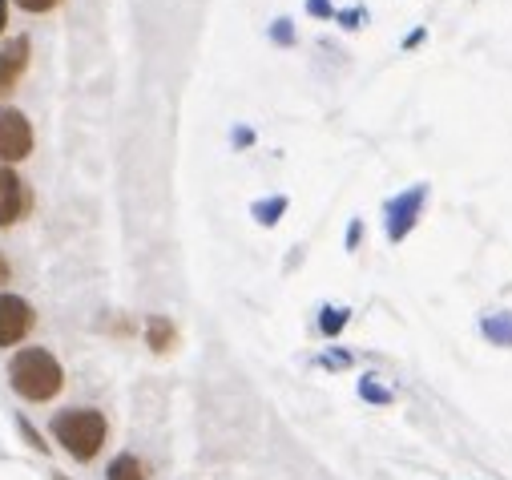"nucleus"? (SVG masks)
<instances>
[{
  "label": "nucleus",
  "mask_w": 512,
  "mask_h": 480,
  "mask_svg": "<svg viewBox=\"0 0 512 480\" xmlns=\"http://www.w3.org/2000/svg\"><path fill=\"white\" fill-rule=\"evenodd\" d=\"M9 388L25 404H53L65 388V368L49 347H21L9 359Z\"/></svg>",
  "instance_id": "f257e3e1"
},
{
  "label": "nucleus",
  "mask_w": 512,
  "mask_h": 480,
  "mask_svg": "<svg viewBox=\"0 0 512 480\" xmlns=\"http://www.w3.org/2000/svg\"><path fill=\"white\" fill-rule=\"evenodd\" d=\"M49 436L77 460V464H89L101 456L105 440H109V420L101 408H65V412H53L49 420Z\"/></svg>",
  "instance_id": "f03ea898"
},
{
  "label": "nucleus",
  "mask_w": 512,
  "mask_h": 480,
  "mask_svg": "<svg viewBox=\"0 0 512 480\" xmlns=\"http://www.w3.org/2000/svg\"><path fill=\"white\" fill-rule=\"evenodd\" d=\"M37 146V134H33V122L13 109V105H0V166H17L33 154Z\"/></svg>",
  "instance_id": "7ed1b4c3"
},
{
  "label": "nucleus",
  "mask_w": 512,
  "mask_h": 480,
  "mask_svg": "<svg viewBox=\"0 0 512 480\" xmlns=\"http://www.w3.org/2000/svg\"><path fill=\"white\" fill-rule=\"evenodd\" d=\"M29 214H33V190H29V182L13 166H0V230L25 222Z\"/></svg>",
  "instance_id": "20e7f679"
},
{
  "label": "nucleus",
  "mask_w": 512,
  "mask_h": 480,
  "mask_svg": "<svg viewBox=\"0 0 512 480\" xmlns=\"http://www.w3.org/2000/svg\"><path fill=\"white\" fill-rule=\"evenodd\" d=\"M37 327V311L29 299L0 291V347H17L29 339V331Z\"/></svg>",
  "instance_id": "39448f33"
},
{
  "label": "nucleus",
  "mask_w": 512,
  "mask_h": 480,
  "mask_svg": "<svg viewBox=\"0 0 512 480\" xmlns=\"http://www.w3.org/2000/svg\"><path fill=\"white\" fill-rule=\"evenodd\" d=\"M424 198H428V190L416 186L412 194H400L396 202H388V238L392 243H404V234L416 226V218L424 210Z\"/></svg>",
  "instance_id": "423d86ee"
},
{
  "label": "nucleus",
  "mask_w": 512,
  "mask_h": 480,
  "mask_svg": "<svg viewBox=\"0 0 512 480\" xmlns=\"http://www.w3.org/2000/svg\"><path fill=\"white\" fill-rule=\"evenodd\" d=\"M29 37H13V41H5L0 45V97H9L13 89H17V81L25 77V69H29Z\"/></svg>",
  "instance_id": "0eeeda50"
},
{
  "label": "nucleus",
  "mask_w": 512,
  "mask_h": 480,
  "mask_svg": "<svg viewBox=\"0 0 512 480\" xmlns=\"http://www.w3.org/2000/svg\"><path fill=\"white\" fill-rule=\"evenodd\" d=\"M146 343H150L158 355L174 351V347H178V327H174V319H166V315H150V319H146Z\"/></svg>",
  "instance_id": "6e6552de"
},
{
  "label": "nucleus",
  "mask_w": 512,
  "mask_h": 480,
  "mask_svg": "<svg viewBox=\"0 0 512 480\" xmlns=\"http://www.w3.org/2000/svg\"><path fill=\"white\" fill-rule=\"evenodd\" d=\"M105 480H150V468L134 452H117L105 468Z\"/></svg>",
  "instance_id": "1a4fd4ad"
},
{
  "label": "nucleus",
  "mask_w": 512,
  "mask_h": 480,
  "mask_svg": "<svg viewBox=\"0 0 512 480\" xmlns=\"http://www.w3.org/2000/svg\"><path fill=\"white\" fill-rule=\"evenodd\" d=\"M484 339H492L496 347H512V311H500V315H488L480 323Z\"/></svg>",
  "instance_id": "9d476101"
},
{
  "label": "nucleus",
  "mask_w": 512,
  "mask_h": 480,
  "mask_svg": "<svg viewBox=\"0 0 512 480\" xmlns=\"http://www.w3.org/2000/svg\"><path fill=\"white\" fill-rule=\"evenodd\" d=\"M347 319H351L347 307H323V311H319V331H323L327 339H335V335L347 327Z\"/></svg>",
  "instance_id": "9b49d317"
},
{
  "label": "nucleus",
  "mask_w": 512,
  "mask_h": 480,
  "mask_svg": "<svg viewBox=\"0 0 512 480\" xmlns=\"http://www.w3.org/2000/svg\"><path fill=\"white\" fill-rule=\"evenodd\" d=\"M283 214H287V198H267V202H254V218H259L263 226H275Z\"/></svg>",
  "instance_id": "f8f14e48"
},
{
  "label": "nucleus",
  "mask_w": 512,
  "mask_h": 480,
  "mask_svg": "<svg viewBox=\"0 0 512 480\" xmlns=\"http://www.w3.org/2000/svg\"><path fill=\"white\" fill-rule=\"evenodd\" d=\"M17 432L25 436V444H29V448H33L37 456H49V452H53V448L45 444V436H41V432L33 428V420H29V416H17Z\"/></svg>",
  "instance_id": "ddd939ff"
},
{
  "label": "nucleus",
  "mask_w": 512,
  "mask_h": 480,
  "mask_svg": "<svg viewBox=\"0 0 512 480\" xmlns=\"http://www.w3.org/2000/svg\"><path fill=\"white\" fill-rule=\"evenodd\" d=\"M359 396H363L367 404H392V400H396L388 388L375 384V376H363V380H359Z\"/></svg>",
  "instance_id": "4468645a"
},
{
  "label": "nucleus",
  "mask_w": 512,
  "mask_h": 480,
  "mask_svg": "<svg viewBox=\"0 0 512 480\" xmlns=\"http://www.w3.org/2000/svg\"><path fill=\"white\" fill-rule=\"evenodd\" d=\"M17 9H25V13H33V17H41V13H53V9H61V0H13Z\"/></svg>",
  "instance_id": "2eb2a0df"
},
{
  "label": "nucleus",
  "mask_w": 512,
  "mask_h": 480,
  "mask_svg": "<svg viewBox=\"0 0 512 480\" xmlns=\"http://www.w3.org/2000/svg\"><path fill=\"white\" fill-rule=\"evenodd\" d=\"M13 283V263L5 259V251H0V287H9Z\"/></svg>",
  "instance_id": "dca6fc26"
},
{
  "label": "nucleus",
  "mask_w": 512,
  "mask_h": 480,
  "mask_svg": "<svg viewBox=\"0 0 512 480\" xmlns=\"http://www.w3.org/2000/svg\"><path fill=\"white\" fill-rule=\"evenodd\" d=\"M359 238H363V226H359V222H351V234H347V251H355V247H359Z\"/></svg>",
  "instance_id": "f3484780"
},
{
  "label": "nucleus",
  "mask_w": 512,
  "mask_h": 480,
  "mask_svg": "<svg viewBox=\"0 0 512 480\" xmlns=\"http://www.w3.org/2000/svg\"><path fill=\"white\" fill-rule=\"evenodd\" d=\"M5 25H9V0H0V37H5Z\"/></svg>",
  "instance_id": "a211bd4d"
},
{
  "label": "nucleus",
  "mask_w": 512,
  "mask_h": 480,
  "mask_svg": "<svg viewBox=\"0 0 512 480\" xmlns=\"http://www.w3.org/2000/svg\"><path fill=\"white\" fill-rule=\"evenodd\" d=\"M53 480H69V476H65V472H53Z\"/></svg>",
  "instance_id": "6ab92c4d"
}]
</instances>
